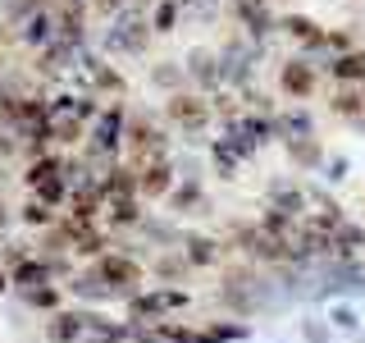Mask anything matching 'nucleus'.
I'll list each match as a JSON object with an SVG mask.
<instances>
[{
	"instance_id": "1",
	"label": "nucleus",
	"mask_w": 365,
	"mask_h": 343,
	"mask_svg": "<svg viewBox=\"0 0 365 343\" xmlns=\"http://www.w3.org/2000/svg\"><path fill=\"white\" fill-rule=\"evenodd\" d=\"M274 302H283V293L265 266H251L242 257H228L220 266V307L228 312V320H251L269 312Z\"/></svg>"
},
{
	"instance_id": "2",
	"label": "nucleus",
	"mask_w": 365,
	"mask_h": 343,
	"mask_svg": "<svg viewBox=\"0 0 365 343\" xmlns=\"http://www.w3.org/2000/svg\"><path fill=\"white\" fill-rule=\"evenodd\" d=\"M155 160H174L169 156V124L155 119L146 110H128V133H123V165L142 169Z\"/></svg>"
},
{
	"instance_id": "3",
	"label": "nucleus",
	"mask_w": 365,
	"mask_h": 343,
	"mask_svg": "<svg viewBox=\"0 0 365 343\" xmlns=\"http://www.w3.org/2000/svg\"><path fill=\"white\" fill-rule=\"evenodd\" d=\"M160 119H165L178 137H187V142H205V133L215 129L210 96H201V91H192V87H187V91H174V96H165Z\"/></svg>"
},
{
	"instance_id": "4",
	"label": "nucleus",
	"mask_w": 365,
	"mask_h": 343,
	"mask_svg": "<svg viewBox=\"0 0 365 343\" xmlns=\"http://www.w3.org/2000/svg\"><path fill=\"white\" fill-rule=\"evenodd\" d=\"M87 270L96 274V279L106 284L114 297H123V302H128L133 293H142V289H146V266L133 257V252H114V247H110L106 257H96Z\"/></svg>"
},
{
	"instance_id": "5",
	"label": "nucleus",
	"mask_w": 365,
	"mask_h": 343,
	"mask_svg": "<svg viewBox=\"0 0 365 343\" xmlns=\"http://www.w3.org/2000/svg\"><path fill=\"white\" fill-rule=\"evenodd\" d=\"M182 307H192V293L187 289H169V284H155V289H142L128 297V325L133 334L146 325H155V320H169V312H182Z\"/></svg>"
},
{
	"instance_id": "6",
	"label": "nucleus",
	"mask_w": 365,
	"mask_h": 343,
	"mask_svg": "<svg viewBox=\"0 0 365 343\" xmlns=\"http://www.w3.org/2000/svg\"><path fill=\"white\" fill-rule=\"evenodd\" d=\"M106 51L110 55H146L151 51V41H155V32H151V19H142L137 9L128 5L119 19H114V28H106Z\"/></svg>"
},
{
	"instance_id": "7",
	"label": "nucleus",
	"mask_w": 365,
	"mask_h": 343,
	"mask_svg": "<svg viewBox=\"0 0 365 343\" xmlns=\"http://www.w3.org/2000/svg\"><path fill=\"white\" fill-rule=\"evenodd\" d=\"M256 46H251L247 37H228L220 46V78H224V87L228 91H247L251 87V78H256Z\"/></svg>"
},
{
	"instance_id": "8",
	"label": "nucleus",
	"mask_w": 365,
	"mask_h": 343,
	"mask_svg": "<svg viewBox=\"0 0 365 343\" xmlns=\"http://www.w3.org/2000/svg\"><path fill=\"white\" fill-rule=\"evenodd\" d=\"M319 91V64L311 55H292L279 64V96H288L292 106H306Z\"/></svg>"
},
{
	"instance_id": "9",
	"label": "nucleus",
	"mask_w": 365,
	"mask_h": 343,
	"mask_svg": "<svg viewBox=\"0 0 365 343\" xmlns=\"http://www.w3.org/2000/svg\"><path fill=\"white\" fill-rule=\"evenodd\" d=\"M311 274H319V284L311 289V297L365 293V266H361V261H319V266H311Z\"/></svg>"
},
{
	"instance_id": "10",
	"label": "nucleus",
	"mask_w": 365,
	"mask_h": 343,
	"mask_svg": "<svg viewBox=\"0 0 365 343\" xmlns=\"http://www.w3.org/2000/svg\"><path fill=\"white\" fill-rule=\"evenodd\" d=\"M178 252L187 257L192 270H220L233 252L220 234H205V229H187V234H178Z\"/></svg>"
},
{
	"instance_id": "11",
	"label": "nucleus",
	"mask_w": 365,
	"mask_h": 343,
	"mask_svg": "<svg viewBox=\"0 0 365 343\" xmlns=\"http://www.w3.org/2000/svg\"><path fill=\"white\" fill-rule=\"evenodd\" d=\"M182 74H187V87L192 91L215 96V91L224 87V78H220V51H210V46H192V51L182 55Z\"/></svg>"
},
{
	"instance_id": "12",
	"label": "nucleus",
	"mask_w": 365,
	"mask_h": 343,
	"mask_svg": "<svg viewBox=\"0 0 365 343\" xmlns=\"http://www.w3.org/2000/svg\"><path fill=\"white\" fill-rule=\"evenodd\" d=\"M265 206H274V211H283V215H292V220H306L311 215V197H306V183H297V179H269L265 183Z\"/></svg>"
},
{
	"instance_id": "13",
	"label": "nucleus",
	"mask_w": 365,
	"mask_h": 343,
	"mask_svg": "<svg viewBox=\"0 0 365 343\" xmlns=\"http://www.w3.org/2000/svg\"><path fill=\"white\" fill-rule=\"evenodd\" d=\"M83 74H87V83L91 91H96V101L106 96V101H123L128 96V78L119 74L110 60H96V55H83Z\"/></svg>"
},
{
	"instance_id": "14",
	"label": "nucleus",
	"mask_w": 365,
	"mask_h": 343,
	"mask_svg": "<svg viewBox=\"0 0 365 343\" xmlns=\"http://www.w3.org/2000/svg\"><path fill=\"white\" fill-rule=\"evenodd\" d=\"M137 174V197L142 202H165L169 192H174V160H155V165H142V169H133Z\"/></svg>"
},
{
	"instance_id": "15",
	"label": "nucleus",
	"mask_w": 365,
	"mask_h": 343,
	"mask_svg": "<svg viewBox=\"0 0 365 343\" xmlns=\"http://www.w3.org/2000/svg\"><path fill=\"white\" fill-rule=\"evenodd\" d=\"M91 312L83 307H60V312L46 316V343H83Z\"/></svg>"
},
{
	"instance_id": "16",
	"label": "nucleus",
	"mask_w": 365,
	"mask_h": 343,
	"mask_svg": "<svg viewBox=\"0 0 365 343\" xmlns=\"http://www.w3.org/2000/svg\"><path fill=\"white\" fill-rule=\"evenodd\" d=\"M279 32L288 41H297L306 55H315V51H324V23H315L311 14H279Z\"/></svg>"
},
{
	"instance_id": "17",
	"label": "nucleus",
	"mask_w": 365,
	"mask_h": 343,
	"mask_svg": "<svg viewBox=\"0 0 365 343\" xmlns=\"http://www.w3.org/2000/svg\"><path fill=\"white\" fill-rule=\"evenodd\" d=\"M283 146V156H288V165L297 169V174H319L324 169V142H319V133L315 137H288V142H279Z\"/></svg>"
},
{
	"instance_id": "18",
	"label": "nucleus",
	"mask_w": 365,
	"mask_h": 343,
	"mask_svg": "<svg viewBox=\"0 0 365 343\" xmlns=\"http://www.w3.org/2000/svg\"><path fill=\"white\" fill-rule=\"evenodd\" d=\"M233 19L242 23V37H247L251 46H256V51H260V46H265V41L274 37V32H279V14H274L269 5H247V9H233Z\"/></svg>"
},
{
	"instance_id": "19",
	"label": "nucleus",
	"mask_w": 365,
	"mask_h": 343,
	"mask_svg": "<svg viewBox=\"0 0 365 343\" xmlns=\"http://www.w3.org/2000/svg\"><path fill=\"white\" fill-rule=\"evenodd\" d=\"M201 211H210L205 183L201 179H178L174 192L165 197V215H201Z\"/></svg>"
},
{
	"instance_id": "20",
	"label": "nucleus",
	"mask_w": 365,
	"mask_h": 343,
	"mask_svg": "<svg viewBox=\"0 0 365 343\" xmlns=\"http://www.w3.org/2000/svg\"><path fill=\"white\" fill-rule=\"evenodd\" d=\"M151 274H155L160 284H169V289H182V284H187L197 270L187 266V257H182L178 247H169V252H155V261H151Z\"/></svg>"
},
{
	"instance_id": "21",
	"label": "nucleus",
	"mask_w": 365,
	"mask_h": 343,
	"mask_svg": "<svg viewBox=\"0 0 365 343\" xmlns=\"http://www.w3.org/2000/svg\"><path fill=\"white\" fill-rule=\"evenodd\" d=\"M324 74L334 78V83H347V87H365V46L347 55H334V60H324Z\"/></svg>"
},
{
	"instance_id": "22",
	"label": "nucleus",
	"mask_w": 365,
	"mask_h": 343,
	"mask_svg": "<svg viewBox=\"0 0 365 343\" xmlns=\"http://www.w3.org/2000/svg\"><path fill=\"white\" fill-rule=\"evenodd\" d=\"M329 110H334L338 119H347V124H365V87L338 83L334 91H329Z\"/></svg>"
},
{
	"instance_id": "23",
	"label": "nucleus",
	"mask_w": 365,
	"mask_h": 343,
	"mask_svg": "<svg viewBox=\"0 0 365 343\" xmlns=\"http://www.w3.org/2000/svg\"><path fill=\"white\" fill-rule=\"evenodd\" d=\"M83 343H133V325H128V320H110V316L91 312Z\"/></svg>"
},
{
	"instance_id": "24",
	"label": "nucleus",
	"mask_w": 365,
	"mask_h": 343,
	"mask_svg": "<svg viewBox=\"0 0 365 343\" xmlns=\"http://www.w3.org/2000/svg\"><path fill=\"white\" fill-rule=\"evenodd\" d=\"M142 220H146V202L142 197L106 202V211H101V224H106V229H137Z\"/></svg>"
},
{
	"instance_id": "25",
	"label": "nucleus",
	"mask_w": 365,
	"mask_h": 343,
	"mask_svg": "<svg viewBox=\"0 0 365 343\" xmlns=\"http://www.w3.org/2000/svg\"><path fill=\"white\" fill-rule=\"evenodd\" d=\"M19 41L28 46V51H46V46L55 41V14L51 9H37L28 23H19Z\"/></svg>"
},
{
	"instance_id": "26",
	"label": "nucleus",
	"mask_w": 365,
	"mask_h": 343,
	"mask_svg": "<svg viewBox=\"0 0 365 343\" xmlns=\"http://www.w3.org/2000/svg\"><path fill=\"white\" fill-rule=\"evenodd\" d=\"M274 119H279V142H288V137H315V114L306 106H283V110H274Z\"/></svg>"
},
{
	"instance_id": "27",
	"label": "nucleus",
	"mask_w": 365,
	"mask_h": 343,
	"mask_svg": "<svg viewBox=\"0 0 365 343\" xmlns=\"http://www.w3.org/2000/svg\"><path fill=\"white\" fill-rule=\"evenodd\" d=\"M356 252H365V224H356L347 215L334 229V261H356Z\"/></svg>"
},
{
	"instance_id": "28",
	"label": "nucleus",
	"mask_w": 365,
	"mask_h": 343,
	"mask_svg": "<svg viewBox=\"0 0 365 343\" xmlns=\"http://www.w3.org/2000/svg\"><path fill=\"white\" fill-rule=\"evenodd\" d=\"M101 192H106V202H128L137 197V174H133V165H114L110 174H101Z\"/></svg>"
},
{
	"instance_id": "29",
	"label": "nucleus",
	"mask_w": 365,
	"mask_h": 343,
	"mask_svg": "<svg viewBox=\"0 0 365 343\" xmlns=\"http://www.w3.org/2000/svg\"><path fill=\"white\" fill-rule=\"evenodd\" d=\"M146 78H151L155 91H165V96H174V91H187V74H182L178 60H155L146 69Z\"/></svg>"
},
{
	"instance_id": "30",
	"label": "nucleus",
	"mask_w": 365,
	"mask_h": 343,
	"mask_svg": "<svg viewBox=\"0 0 365 343\" xmlns=\"http://www.w3.org/2000/svg\"><path fill=\"white\" fill-rule=\"evenodd\" d=\"M46 124H51V142H55V146H78V142H87V124L78 119V114H46Z\"/></svg>"
},
{
	"instance_id": "31",
	"label": "nucleus",
	"mask_w": 365,
	"mask_h": 343,
	"mask_svg": "<svg viewBox=\"0 0 365 343\" xmlns=\"http://www.w3.org/2000/svg\"><path fill=\"white\" fill-rule=\"evenodd\" d=\"M78 55H83L78 46H68V41L55 37L51 46H46V51H37V69H41V74H64V69H73Z\"/></svg>"
},
{
	"instance_id": "32",
	"label": "nucleus",
	"mask_w": 365,
	"mask_h": 343,
	"mask_svg": "<svg viewBox=\"0 0 365 343\" xmlns=\"http://www.w3.org/2000/svg\"><path fill=\"white\" fill-rule=\"evenodd\" d=\"M197 329H201V343H242V339H251L247 320H205Z\"/></svg>"
},
{
	"instance_id": "33",
	"label": "nucleus",
	"mask_w": 365,
	"mask_h": 343,
	"mask_svg": "<svg viewBox=\"0 0 365 343\" xmlns=\"http://www.w3.org/2000/svg\"><path fill=\"white\" fill-rule=\"evenodd\" d=\"M205 156H210V165H215V174H220V179H228V183H233L237 174H242V160H237L233 151H228V146L220 142V137H205Z\"/></svg>"
},
{
	"instance_id": "34",
	"label": "nucleus",
	"mask_w": 365,
	"mask_h": 343,
	"mask_svg": "<svg viewBox=\"0 0 365 343\" xmlns=\"http://www.w3.org/2000/svg\"><path fill=\"white\" fill-rule=\"evenodd\" d=\"M19 297L32 307V312H46V316H51V312H60V307H64V293H60V284H37V289H23Z\"/></svg>"
},
{
	"instance_id": "35",
	"label": "nucleus",
	"mask_w": 365,
	"mask_h": 343,
	"mask_svg": "<svg viewBox=\"0 0 365 343\" xmlns=\"http://www.w3.org/2000/svg\"><path fill=\"white\" fill-rule=\"evenodd\" d=\"M178 23H182V5H178V0H155V5H151V32H155V37H169Z\"/></svg>"
},
{
	"instance_id": "36",
	"label": "nucleus",
	"mask_w": 365,
	"mask_h": 343,
	"mask_svg": "<svg viewBox=\"0 0 365 343\" xmlns=\"http://www.w3.org/2000/svg\"><path fill=\"white\" fill-rule=\"evenodd\" d=\"M32 197H37L41 206H51V211H60V206H68V179H64V174L41 179L37 188H32Z\"/></svg>"
},
{
	"instance_id": "37",
	"label": "nucleus",
	"mask_w": 365,
	"mask_h": 343,
	"mask_svg": "<svg viewBox=\"0 0 365 343\" xmlns=\"http://www.w3.org/2000/svg\"><path fill=\"white\" fill-rule=\"evenodd\" d=\"M68 293H73V297H87V302H114V293H110V289H106V284H101L91 270L73 274V279H68Z\"/></svg>"
},
{
	"instance_id": "38",
	"label": "nucleus",
	"mask_w": 365,
	"mask_h": 343,
	"mask_svg": "<svg viewBox=\"0 0 365 343\" xmlns=\"http://www.w3.org/2000/svg\"><path fill=\"white\" fill-rule=\"evenodd\" d=\"M155 339L165 343H201V329L197 325H182V320H155V325H146Z\"/></svg>"
},
{
	"instance_id": "39",
	"label": "nucleus",
	"mask_w": 365,
	"mask_h": 343,
	"mask_svg": "<svg viewBox=\"0 0 365 343\" xmlns=\"http://www.w3.org/2000/svg\"><path fill=\"white\" fill-rule=\"evenodd\" d=\"M297 334H302V343H338L334 325H329L324 316H302L297 320Z\"/></svg>"
},
{
	"instance_id": "40",
	"label": "nucleus",
	"mask_w": 365,
	"mask_h": 343,
	"mask_svg": "<svg viewBox=\"0 0 365 343\" xmlns=\"http://www.w3.org/2000/svg\"><path fill=\"white\" fill-rule=\"evenodd\" d=\"M324 320L334 325V334H356V329H361V312H356L351 302H334Z\"/></svg>"
},
{
	"instance_id": "41",
	"label": "nucleus",
	"mask_w": 365,
	"mask_h": 343,
	"mask_svg": "<svg viewBox=\"0 0 365 343\" xmlns=\"http://www.w3.org/2000/svg\"><path fill=\"white\" fill-rule=\"evenodd\" d=\"M19 220H23V224H32V229H51L55 220H60V215H55L51 206H41L37 197H28V202H23V211H19Z\"/></svg>"
},
{
	"instance_id": "42",
	"label": "nucleus",
	"mask_w": 365,
	"mask_h": 343,
	"mask_svg": "<svg viewBox=\"0 0 365 343\" xmlns=\"http://www.w3.org/2000/svg\"><path fill=\"white\" fill-rule=\"evenodd\" d=\"M260 229H265V234H274V238H288L292 234V215H283V211H274V206H260V220H256Z\"/></svg>"
},
{
	"instance_id": "43",
	"label": "nucleus",
	"mask_w": 365,
	"mask_h": 343,
	"mask_svg": "<svg viewBox=\"0 0 365 343\" xmlns=\"http://www.w3.org/2000/svg\"><path fill=\"white\" fill-rule=\"evenodd\" d=\"M324 51H334V55L356 51V32H351V28H329L324 32ZM334 55H329V60H334Z\"/></svg>"
},
{
	"instance_id": "44",
	"label": "nucleus",
	"mask_w": 365,
	"mask_h": 343,
	"mask_svg": "<svg viewBox=\"0 0 365 343\" xmlns=\"http://www.w3.org/2000/svg\"><path fill=\"white\" fill-rule=\"evenodd\" d=\"M347 169H351V165H347V156H329L319 174H324L329 183H342V179H347Z\"/></svg>"
},
{
	"instance_id": "45",
	"label": "nucleus",
	"mask_w": 365,
	"mask_h": 343,
	"mask_svg": "<svg viewBox=\"0 0 365 343\" xmlns=\"http://www.w3.org/2000/svg\"><path fill=\"white\" fill-rule=\"evenodd\" d=\"M87 5H91V9H96V14H101V19H119V14H123V9H128V5H133V0H87Z\"/></svg>"
},
{
	"instance_id": "46",
	"label": "nucleus",
	"mask_w": 365,
	"mask_h": 343,
	"mask_svg": "<svg viewBox=\"0 0 365 343\" xmlns=\"http://www.w3.org/2000/svg\"><path fill=\"white\" fill-rule=\"evenodd\" d=\"M133 343H165V339H155L151 329H137V334H133Z\"/></svg>"
},
{
	"instance_id": "47",
	"label": "nucleus",
	"mask_w": 365,
	"mask_h": 343,
	"mask_svg": "<svg viewBox=\"0 0 365 343\" xmlns=\"http://www.w3.org/2000/svg\"><path fill=\"white\" fill-rule=\"evenodd\" d=\"M247 5H269V0H228V9H247Z\"/></svg>"
},
{
	"instance_id": "48",
	"label": "nucleus",
	"mask_w": 365,
	"mask_h": 343,
	"mask_svg": "<svg viewBox=\"0 0 365 343\" xmlns=\"http://www.w3.org/2000/svg\"><path fill=\"white\" fill-rule=\"evenodd\" d=\"M5 224H9V206L0 202V229H5Z\"/></svg>"
},
{
	"instance_id": "49",
	"label": "nucleus",
	"mask_w": 365,
	"mask_h": 343,
	"mask_svg": "<svg viewBox=\"0 0 365 343\" xmlns=\"http://www.w3.org/2000/svg\"><path fill=\"white\" fill-rule=\"evenodd\" d=\"M178 5H182V9H192V5H205V0H178Z\"/></svg>"
},
{
	"instance_id": "50",
	"label": "nucleus",
	"mask_w": 365,
	"mask_h": 343,
	"mask_svg": "<svg viewBox=\"0 0 365 343\" xmlns=\"http://www.w3.org/2000/svg\"><path fill=\"white\" fill-rule=\"evenodd\" d=\"M9 289V274H0V293H5Z\"/></svg>"
}]
</instances>
